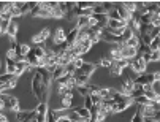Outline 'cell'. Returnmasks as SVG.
Returning a JSON list of instances; mask_svg holds the SVG:
<instances>
[{
    "label": "cell",
    "mask_w": 160,
    "mask_h": 122,
    "mask_svg": "<svg viewBox=\"0 0 160 122\" xmlns=\"http://www.w3.org/2000/svg\"><path fill=\"white\" fill-rule=\"evenodd\" d=\"M35 75L40 78V81L43 83V86H46V87H49V84H51V75L44 70V68H37V71H35Z\"/></svg>",
    "instance_id": "cell-8"
},
{
    "label": "cell",
    "mask_w": 160,
    "mask_h": 122,
    "mask_svg": "<svg viewBox=\"0 0 160 122\" xmlns=\"http://www.w3.org/2000/svg\"><path fill=\"white\" fill-rule=\"evenodd\" d=\"M95 68H97V65H95V64L84 62V64H82V67H81V68H78V70L75 71V75H86V76H90V75H92V73L95 71Z\"/></svg>",
    "instance_id": "cell-6"
},
{
    "label": "cell",
    "mask_w": 160,
    "mask_h": 122,
    "mask_svg": "<svg viewBox=\"0 0 160 122\" xmlns=\"http://www.w3.org/2000/svg\"><path fill=\"white\" fill-rule=\"evenodd\" d=\"M75 90H76L81 97H87V95H89V87H87V84H86V86H76Z\"/></svg>",
    "instance_id": "cell-31"
},
{
    "label": "cell",
    "mask_w": 160,
    "mask_h": 122,
    "mask_svg": "<svg viewBox=\"0 0 160 122\" xmlns=\"http://www.w3.org/2000/svg\"><path fill=\"white\" fill-rule=\"evenodd\" d=\"M158 43H160L158 37L152 38V40H151V43H149V49H151V51H158Z\"/></svg>",
    "instance_id": "cell-33"
},
{
    "label": "cell",
    "mask_w": 160,
    "mask_h": 122,
    "mask_svg": "<svg viewBox=\"0 0 160 122\" xmlns=\"http://www.w3.org/2000/svg\"><path fill=\"white\" fill-rule=\"evenodd\" d=\"M35 116H37L35 109H30V111H22V109H19V111H16V119H18L19 122L29 120V119H32V117H35Z\"/></svg>",
    "instance_id": "cell-11"
},
{
    "label": "cell",
    "mask_w": 160,
    "mask_h": 122,
    "mask_svg": "<svg viewBox=\"0 0 160 122\" xmlns=\"http://www.w3.org/2000/svg\"><path fill=\"white\" fill-rule=\"evenodd\" d=\"M121 5H122V8H124L127 13H130V14L136 13V2H124V3H121Z\"/></svg>",
    "instance_id": "cell-26"
},
{
    "label": "cell",
    "mask_w": 160,
    "mask_h": 122,
    "mask_svg": "<svg viewBox=\"0 0 160 122\" xmlns=\"http://www.w3.org/2000/svg\"><path fill=\"white\" fill-rule=\"evenodd\" d=\"M57 122H73V119L70 116H62V117H59Z\"/></svg>",
    "instance_id": "cell-45"
},
{
    "label": "cell",
    "mask_w": 160,
    "mask_h": 122,
    "mask_svg": "<svg viewBox=\"0 0 160 122\" xmlns=\"http://www.w3.org/2000/svg\"><path fill=\"white\" fill-rule=\"evenodd\" d=\"M63 75H67V73H65V67H57L54 71H52V75H51V79H54V81H57L59 78H62Z\"/></svg>",
    "instance_id": "cell-24"
},
{
    "label": "cell",
    "mask_w": 160,
    "mask_h": 122,
    "mask_svg": "<svg viewBox=\"0 0 160 122\" xmlns=\"http://www.w3.org/2000/svg\"><path fill=\"white\" fill-rule=\"evenodd\" d=\"M146 67H148V62L141 56H135L130 60V64H128V68H132V71L136 73V75H143V73H146Z\"/></svg>",
    "instance_id": "cell-2"
},
{
    "label": "cell",
    "mask_w": 160,
    "mask_h": 122,
    "mask_svg": "<svg viewBox=\"0 0 160 122\" xmlns=\"http://www.w3.org/2000/svg\"><path fill=\"white\" fill-rule=\"evenodd\" d=\"M7 73L8 75H13L14 76V73H16V60L14 59H7Z\"/></svg>",
    "instance_id": "cell-25"
},
{
    "label": "cell",
    "mask_w": 160,
    "mask_h": 122,
    "mask_svg": "<svg viewBox=\"0 0 160 122\" xmlns=\"http://www.w3.org/2000/svg\"><path fill=\"white\" fill-rule=\"evenodd\" d=\"M65 37H67V32H65L62 27L56 29V33H54V44L63 43V41H65Z\"/></svg>",
    "instance_id": "cell-20"
},
{
    "label": "cell",
    "mask_w": 160,
    "mask_h": 122,
    "mask_svg": "<svg viewBox=\"0 0 160 122\" xmlns=\"http://www.w3.org/2000/svg\"><path fill=\"white\" fill-rule=\"evenodd\" d=\"M18 29H19V26H18V22L16 21H10V26H8V29H7V35L13 40V41H16V37H18Z\"/></svg>",
    "instance_id": "cell-14"
},
{
    "label": "cell",
    "mask_w": 160,
    "mask_h": 122,
    "mask_svg": "<svg viewBox=\"0 0 160 122\" xmlns=\"http://www.w3.org/2000/svg\"><path fill=\"white\" fill-rule=\"evenodd\" d=\"M78 32H79V30H78V29H75V27H73V29H72L70 32H67V37H65V43H67L68 46H70V48H72V46L75 44V41H76V38H78Z\"/></svg>",
    "instance_id": "cell-19"
},
{
    "label": "cell",
    "mask_w": 160,
    "mask_h": 122,
    "mask_svg": "<svg viewBox=\"0 0 160 122\" xmlns=\"http://www.w3.org/2000/svg\"><path fill=\"white\" fill-rule=\"evenodd\" d=\"M133 86H135L133 79L127 78V79H125V81L122 83V87H121V94H124V95L130 97V94H132V90H133Z\"/></svg>",
    "instance_id": "cell-16"
},
{
    "label": "cell",
    "mask_w": 160,
    "mask_h": 122,
    "mask_svg": "<svg viewBox=\"0 0 160 122\" xmlns=\"http://www.w3.org/2000/svg\"><path fill=\"white\" fill-rule=\"evenodd\" d=\"M86 109H90L94 106V103H92V100H90V95H87V97H84V105H82Z\"/></svg>",
    "instance_id": "cell-41"
},
{
    "label": "cell",
    "mask_w": 160,
    "mask_h": 122,
    "mask_svg": "<svg viewBox=\"0 0 160 122\" xmlns=\"http://www.w3.org/2000/svg\"><path fill=\"white\" fill-rule=\"evenodd\" d=\"M158 78H160L158 71H155V73H143V75L136 76V78L133 79V83H135V84H140V86H149V84H152L154 81H158Z\"/></svg>",
    "instance_id": "cell-3"
},
{
    "label": "cell",
    "mask_w": 160,
    "mask_h": 122,
    "mask_svg": "<svg viewBox=\"0 0 160 122\" xmlns=\"http://www.w3.org/2000/svg\"><path fill=\"white\" fill-rule=\"evenodd\" d=\"M111 64H112V62H111V59H108V57H103V59L98 62V65H100V67H105V68H109Z\"/></svg>",
    "instance_id": "cell-40"
},
{
    "label": "cell",
    "mask_w": 160,
    "mask_h": 122,
    "mask_svg": "<svg viewBox=\"0 0 160 122\" xmlns=\"http://www.w3.org/2000/svg\"><path fill=\"white\" fill-rule=\"evenodd\" d=\"M48 89H49V87L43 86V83L40 81V78H38L37 75H33V78H32V90H33L35 99H37L40 103L48 100Z\"/></svg>",
    "instance_id": "cell-1"
},
{
    "label": "cell",
    "mask_w": 160,
    "mask_h": 122,
    "mask_svg": "<svg viewBox=\"0 0 160 122\" xmlns=\"http://www.w3.org/2000/svg\"><path fill=\"white\" fill-rule=\"evenodd\" d=\"M59 117L56 116V111L54 109H48V114H46V122H57Z\"/></svg>",
    "instance_id": "cell-32"
},
{
    "label": "cell",
    "mask_w": 160,
    "mask_h": 122,
    "mask_svg": "<svg viewBox=\"0 0 160 122\" xmlns=\"http://www.w3.org/2000/svg\"><path fill=\"white\" fill-rule=\"evenodd\" d=\"M2 108H5V102H3V100H0V109H2Z\"/></svg>",
    "instance_id": "cell-47"
},
{
    "label": "cell",
    "mask_w": 160,
    "mask_h": 122,
    "mask_svg": "<svg viewBox=\"0 0 160 122\" xmlns=\"http://www.w3.org/2000/svg\"><path fill=\"white\" fill-rule=\"evenodd\" d=\"M75 44H78L79 48H81V53L84 54V53H87L90 48H92V43H90L89 40H86V41H81V43H75Z\"/></svg>",
    "instance_id": "cell-29"
},
{
    "label": "cell",
    "mask_w": 160,
    "mask_h": 122,
    "mask_svg": "<svg viewBox=\"0 0 160 122\" xmlns=\"http://www.w3.org/2000/svg\"><path fill=\"white\" fill-rule=\"evenodd\" d=\"M13 49H14V54H16V59L14 60H26V56L29 54L30 51V46L27 43H18V41H13Z\"/></svg>",
    "instance_id": "cell-4"
},
{
    "label": "cell",
    "mask_w": 160,
    "mask_h": 122,
    "mask_svg": "<svg viewBox=\"0 0 160 122\" xmlns=\"http://www.w3.org/2000/svg\"><path fill=\"white\" fill-rule=\"evenodd\" d=\"M143 122H158L154 116H146V117H143Z\"/></svg>",
    "instance_id": "cell-46"
},
{
    "label": "cell",
    "mask_w": 160,
    "mask_h": 122,
    "mask_svg": "<svg viewBox=\"0 0 160 122\" xmlns=\"http://www.w3.org/2000/svg\"><path fill=\"white\" fill-rule=\"evenodd\" d=\"M73 114L78 116L81 120H89V122H90V111L86 109L84 106H76V108H73Z\"/></svg>",
    "instance_id": "cell-10"
},
{
    "label": "cell",
    "mask_w": 160,
    "mask_h": 122,
    "mask_svg": "<svg viewBox=\"0 0 160 122\" xmlns=\"http://www.w3.org/2000/svg\"><path fill=\"white\" fill-rule=\"evenodd\" d=\"M121 53H122V59L132 60V59L136 56V48H130V46H127V44H122Z\"/></svg>",
    "instance_id": "cell-12"
},
{
    "label": "cell",
    "mask_w": 160,
    "mask_h": 122,
    "mask_svg": "<svg viewBox=\"0 0 160 122\" xmlns=\"http://www.w3.org/2000/svg\"><path fill=\"white\" fill-rule=\"evenodd\" d=\"M106 14H108V19H116V21H121V18H119V13L116 11V8H114V10H111V11H108Z\"/></svg>",
    "instance_id": "cell-36"
},
{
    "label": "cell",
    "mask_w": 160,
    "mask_h": 122,
    "mask_svg": "<svg viewBox=\"0 0 160 122\" xmlns=\"http://www.w3.org/2000/svg\"><path fill=\"white\" fill-rule=\"evenodd\" d=\"M132 103H133V99H132V97H127V99H125L124 102L114 103V105H112V108H111V113H122V111H125Z\"/></svg>",
    "instance_id": "cell-7"
},
{
    "label": "cell",
    "mask_w": 160,
    "mask_h": 122,
    "mask_svg": "<svg viewBox=\"0 0 160 122\" xmlns=\"http://www.w3.org/2000/svg\"><path fill=\"white\" fill-rule=\"evenodd\" d=\"M29 54H32V56H35L38 59H44V56H46V49H44L43 46H40V44H35L33 48H30Z\"/></svg>",
    "instance_id": "cell-17"
},
{
    "label": "cell",
    "mask_w": 160,
    "mask_h": 122,
    "mask_svg": "<svg viewBox=\"0 0 160 122\" xmlns=\"http://www.w3.org/2000/svg\"><path fill=\"white\" fill-rule=\"evenodd\" d=\"M82 64H84V60H82L81 57H76V59H73V60H72V65H73L76 70H78V68H81V67H82Z\"/></svg>",
    "instance_id": "cell-39"
},
{
    "label": "cell",
    "mask_w": 160,
    "mask_h": 122,
    "mask_svg": "<svg viewBox=\"0 0 160 122\" xmlns=\"http://www.w3.org/2000/svg\"><path fill=\"white\" fill-rule=\"evenodd\" d=\"M109 73H111L112 76H119V75H122V70L116 65V62H112L111 67H109Z\"/></svg>",
    "instance_id": "cell-30"
},
{
    "label": "cell",
    "mask_w": 160,
    "mask_h": 122,
    "mask_svg": "<svg viewBox=\"0 0 160 122\" xmlns=\"http://www.w3.org/2000/svg\"><path fill=\"white\" fill-rule=\"evenodd\" d=\"M49 35H51V30L46 27V29H43V30H40L38 33H35L33 37H32V43H43V41H46L48 38H49Z\"/></svg>",
    "instance_id": "cell-9"
},
{
    "label": "cell",
    "mask_w": 160,
    "mask_h": 122,
    "mask_svg": "<svg viewBox=\"0 0 160 122\" xmlns=\"http://www.w3.org/2000/svg\"><path fill=\"white\" fill-rule=\"evenodd\" d=\"M125 44H127V46H130V48H138V46L141 44L140 37L136 35V33H133V35H132V38H128V40L125 41Z\"/></svg>",
    "instance_id": "cell-23"
},
{
    "label": "cell",
    "mask_w": 160,
    "mask_h": 122,
    "mask_svg": "<svg viewBox=\"0 0 160 122\" xmlns=\"http://www.w3.org/2000/svg\"><path fill=\"white\" fill-rule=\"evenodd\" d=\"M133 103H136L138 106H149L151 102L146 99L144 95H138V97H133Z\"/></svg>",
    "instance_id": "cell-22"
},
{
    "label": "cell",
    "mask_w": 160,
    "mask_h": 122,
    "mask_svg": "<svg viewBox=\"0 0 160 122\" xmlns=\"http://www.w3.org/2000/svg\"><path fill=\"white\" fill-rule=\"evenodd\" d=\"M121 49H122V44H114L112 48H111V62H118V60H121L122 59V53H121Z\"/></svg>",
    "instance_id": "cell-15"
},
{
    "label": "cell",
    "mask_w": 160,
    "mask_h": 122,
    "mask_svg": "<svg viewBox=\"0 0 160 122\" xmlns=\"http://www.w3.org/2000/svg\"><path fill=\"white\" fill-rule=\"evenodd\" d=\"M48 109H49V106H48V103H46V102H41V103H38V106L35 108V113H37L35 119H37V122H46V114H48Z\"/></svg>",
    "instance_id": "cell-5"
},
{
    "label": "cell",
    "mask_w": 160,
    "mask_h": 122,
    "mask_svg": "<svg viewBox=\"0 0 160 122\" xmlns=\"http://www.w3.org/2000/svg\"><path fill=\"white\" fill-rule=\"evenodd\" d=\"M7 59H16V54H14L13 48H10V49L7 51Z\"/></svg>",
    "instance_id": "cell-44"
},
{
    "label": "cell",
    "mask_w": 160,
    "mask_h": 122,
    "mask_svg": "<svg viewBox=\"0 0 160 122\" xmlns=\"http://www.w3.org/2000/svg\"><path fill=\"white\" fill-rule=\"evenodd\" d=\"M90 100H92L94 105H102V99L98 94H90Z\"/></svg>",
    "instance_id": "cell-38"
},
{
    "label": "cell",
    "mask_w": 160,
    "mask_h": 122,
    "mask_svg": "<svg viewBox=\"0 0 160 122\" xmlns=\"http://www.w3.org/2000/svg\"><path fill=\"white\" fill-rule=\"evenodd\" d=\"M27 70H30V67H29V64H27L26 60H16V73H14L16 78L21 76L22 73L27 71Z\"/></svg>",
    "instance_id": "cell-18"
},
{
    "label": "cell",
    "mask_w": 160,
    "mask_h": 122,
    "mask_svg": "<svg viewBox=\"0 0 160 122\" xmlns=\"http://www.w3.org/2000/svg\"><path fill=\"white\" fill-rule=\"evenodd\" d=\"M75 71H76V68H75V67L72 65V62L68 64V65H65V73H67V75L73 76V75H75Z\"/></svg>",
    "instance_id": "cell-37"
},
{
    "label": "cell",
    "mask_w": 160,
    "mask_h": 122,
    "mask_svg": "<svg viewBox=\"0 0 160 122\" xmlns=\"http://www.w3.org/2000/svg\"><path fill=\"white\" fill-rule=\"evenodd\" d=\"M151 19H152V14L151 13H143V14H140L138 16V21H140V24H144V26H149L151 24Z\"/></svg>",
    "instance_id": "cell-27"
},
{
    "label": "cell",
    "mask_w": 160,
    "mask_h": 122,
    "mask_svg": "<svg viewBox=\"0 0 160 122\" xmlns=\"http://www.w3.org/2000/svg\"><path fill=\"white\" fill-rule=\"evenodd\" d=\"M158 24H160V14H152V19H151V27L158 29Z\"/></svg>",
    "instance_id": "cell-34"
},
{
    "label": "cell",
    "mask_w": 160,
    "mask_h": 122,
    "mask_svg": "<svg viewBox=\"0 0 160 122\" xmlns=\"http://www.w3.org/2000/svg\"><path fill=\"white\" fill-rule=\"evenodd\" d=\"M132 35H133V32H132L128 27H125V29H124V32H122V35L119 37V41H121V44H125V41H127L128 38H132Z\"/></svg>",
    "instance_id": "cell-28"
},
{
    "label": "cell",
    "mask_w": 160,
    "mask_h": 122,
    "mask_svg": "<svg viewBox=\"0 0 160 122\" xmlns=\"http://www.w3.org/2000/svg\"><path fill=\"white\" fill-rule=\"evenodd\" d=\"M158 56H160L158 51H152L151 56H149V60H148V62H158V59H160Z\"/></svg>",
    "instance_id": "cell-42"
},
{
    "label": "cell",
    "mask_w": 160,
    "mask_h": 122,
    "mask_svg": "<svg viewBox=\"0 0 160 122\" xmlns=\"http://www.w3.org/2000/svg\"><path fill=\"white\" fill-rule=\"evenodd\" d=\"M132 122H143V114L140 111H136L133 114V117H132Z\"/></svg>",
    "instance_id": "cell-43"
},
{
    "label": "cell",
    "mask_w": 160,
    "mask_h": 122,
    "mask_svg": "<svg viewBox=\"0 0 160 122\" xmlns=\"http://www.w3.org/2000/svg\"><path fill=\"white\" fill-rule=\"evenodd\" d=\"M5 106L10 108V109H13V111H19V100L16 99V97H13V95H7Z\"/></svg>",
    "instance_id": "cell-13"
},
{
    "label": "cell",
    "mask_w": 160,
    "mask_h": 122,
    "mask_svg": "<svg viewBox=\"0 0 160 122\" xmlns=\"http://www.w3.org/2000/svg\"><path fill=\"white\" fill-rule=\"evenodd\" d=\"M128 64H130V60H127V59H121V60H118L116 62V65L124 71V68H128Z\"/></svg>",
    "instance_id": "cell-35"
},
{
    "label": "cell",
    "mask_w": 160,
    "mask_h": 122,
    "mask_svg": "<svg viewBox=\"0 0 160 122\" xmlns=\"http://www.w3.org/2000/svg\"><path fill=\"white\" fill-rule=\"evenodd\" d=\"M89 78L90 76H86V75H73V79H75L76 86H86L89 83Z\"/></svg>",
    "instance_id": "cell-21"
}]
</instances>
